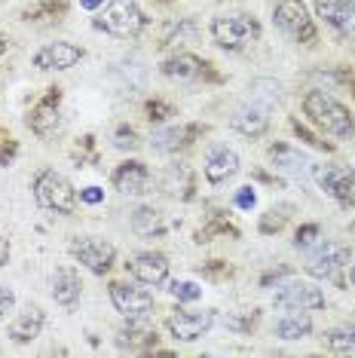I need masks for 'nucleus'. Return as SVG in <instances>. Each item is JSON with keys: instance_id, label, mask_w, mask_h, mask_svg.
Instances as JSON below:
<instances>
[{"instance_id": "1", "label": "nucleus", "mask_w": 355, "mask_h": 358, "mask_svg": "<svg viewBox=\"0 0 355 358\" xmlns=\"http://www.w3.org/2000/svg\"><path fill=\"white\" fill-rule=\"evenodd\" d=\"M303 113L310 117L312 126H319L325 135H334V138H349L355 132V123H352V113L343 108L334 95L321 92V89H312L310 95L303 99Z\"/></svg>"}, {"instance_id": "2", "label": "nucleus", "mask_w": 355, "mask_h": 358, "mask_svg": "<svg viewBox=\"0 0 355 358\" xmlns=\"http://www.w3.org/2000/svg\"><path fill=\"white\" fill-rule=\"evenodd\" d=\"M31 190H34L37 206L46 208V211H55V215H71V211L77 208L74 184H71L61 172H55V169H43V172H37Z\"/></svg>"}, {"instance_id": "3", "label": "nucleus", "mask_w": 355, "mask_h": 358, "mask_svg": "<svg viewBox=\"0 0 355 358\" xmlns=\"http://www.w3.org/2000/svg\"><path fill=\"white\" fill-rule=\"evenodd\" d=\"M95 25L104 28L114 37L129 40V37H138L141 31L147 28V15H144V10L135 3V0H110V3L101 10Z\"/></svg>"}, {"instance_id": "4", "label": "nucleus", "mask_w": 355, "mask_h": 358, "mask_svg": "<svg viewBox=\"0 0 355 358\" xmlns=\"http://www.w3.org/2000/svg\"><path fill=\"white\" fill-rule=\"evenodd\" d=\"M212 37L221 50L239 52V50H245L252 40L261 37V25L254 22V15H245V13L217 15V19L212 22Z\"/></svg>"}, {"instance_id": "5", "label": "nucleus", "mask_w": 355, "mask_h": 358, "mask_svg": "<svg viewBox=\"0 0 355 358\" xmlns=\"http://www.w3.org/2000/svg\"><path fill=\"white\" fill-rule=\"evenodd\" d=\"M273 22H276V28L282 34L297 40V43H312L316 40V25H312L310 10H306L303 0H279Z\"/></svg>"}, {"instance_id": "6", "label": "nucleus", "mask_w": 355, "mask_h": 358, "mask_svg": "<svg viewBox=\"0 0 355 358\" xmlns=\"http://www.w3.org/2000/svg\"><path fill=\"white\" fill-rule=\"evenodd\" d=\"M273 303L279 309H321L325 306V294H321L319 285L303 282V279H285L276 285V294H273Z\"/></svg>"}, {"instance_id": "7", "label": "nucleus", "mask_w": 355, "mask_h": 358, "mask_svg": "<svg viewBox=\"0 0 355 358\" xmlns=\"http://www.w3.org/2000/svg\"><path fill=\"white\" fill-rule=\"evenodd\" d=\"M71 255H74L89 273L104 275L114 266L117 248L110 245L108 239H99V236H77V239L71 242Z\"/></svg>"}, {"instance_id": "8", "label": "nucleus", "mask_w": 355, "mask_h": 358, "mask_svg": "<svg viewBox=\"0 0 355 358\" xmlns=\"http://www.w3.org/2000/svg\"><path fill=\"white\" fill-rule=\"evenodd\" d=\"M110 300H114L117 313H123L126 319H147L153 309V294L147 288H141V282H114L110 285Z\"/></svg>"}, {"instance_id": "9", "label": "nucleus", "mask_w": 355, "mask_h": 358, "mask_svg": "<svg viewBox=\"0 0 355 358\" xmlns=\"http://www.w3.org/2000/svg\"><path fill=\"white\" fill-rule=\"evenodd\" d=\"M346 264H349V245L328 239V242H319L316 251L310 255L306 273H310L312 279H331V275H337Z\"/></svg>"}, {"instance_id": "10", "label": "nucleus", "mask_w": 355, "mask_h": 358, "mask_svg": "<svg viewBox=\"0 0 355 358\" xmlns=\"http://www.w3.org/2000/svg\"><path fill=\"white\" fill-rule=\"evenodd\" d=\"M319 187L328 193V196L349 202L355 199V169L352 166H340V162H325V166L312 169Z\"/></svg>"}, {"instance_id": "11", "label": "nucleus", "mask_w": 355, "mask_h": 358, "mask_svg": "<svg viewBox=\"0 0 355 358\" xmlns=\"http://www.w3.org/2000/svg\"><path fill=\"white\" fill-rule=\"evenodd\" d=\"M168 331H172L175 340H181V343H193V340H199L203 334H208V328L215 324V315L203 309V313H193V309H175L172 315H168Z\"/></svg>"}, {"instance_id": "12", "label": "nucleus", "mask_w": 355, "mask_h": 358, "mask_svg": "<svg viewBox=\"0 0 355 358\" xmlns=\"http://www.w3.org/2000/svg\"><path fill=\"white\" fill-rule=\"evenodd\" d=\"M126 270L141 285H163L168 279V257L159 255V251H138L126 264Z\"/></svg>"}, {"instance_id": "13", "label": "nucleus", "mask_w": 355, "mask_h": 358, "mask_svg": "<svg viewBox=\"0 0 355 358\" xmlns=\"http://www.w3.org/2000/svg\"><path fill=\"white\" fill-rule=\"evenodd\" d=\"M233 129L239 135H248V138H261L266 129H270V104L263 101H248L233 113Z\"/></svg>"}, {"instance_id": "14", "label": "nucleus", "mask_w": 355, "mask_h": 358, "mask_svg": "<svg viewBox=\"0 0 355 358\" xmlns=\"http://www.w3.org/2000/svg\"><path fill=\"white\" fill-rule=\"evenodd\" d=\"M59 101H61L59 89H50V95H46V99L40 101L34 110H31V117H28V126L34 129V132H37L40 138H52V135H55V132H59V129H61Z\"/></svg>"}, {"instance_id": "15", "label": "nucleus", "mask_w": 355, "mask_h": 358, "mask_svg": "<svg viewBox=\"0 0 355 358\" xmlns=\"http://www.w3.org/2000/svg\"><path fill=\"white\" fill-rule=\"evenodd\" d=\"M239 172V153L230 150L227 144H215L205 153V178L208 184H227Z\"/></svg>"}, {"instance_id": "16", "label": "nucleus", "mask_w": 355, "mask_h": 358, "mask_svg": "<svg viewBox=\"0 0 355 358\" xmlns=\"http://www.w3.org/2000/svg\"><path fill=\"white\" fill-rule=\"evenodd\" d=\"M83 59V50L74 43H46L43 50H37L34 64L40 71H68Z\"/></svg>"}, {"instance_id": "17", "label": "nucleus", "mask_w": 355, "mask_h": 358, "mask_svg": "<svg viewBox=\"0 0 355 358\" xmlns=\"http://www.w3.org/2000/svg\"><path fill=\"white\" fill-rule=\"evenodd\" d=\"M316 10L337 34L355 31V0H316Z\"/></svg>"}, {"instance_id": "18", "label": "nucleus", "mask_w": 355, "mask_h": 358, "mask_svg": "<svg viewBox=\"0 0 355 358\" xmlns=\"http://www.w3.org/2000/svg\"><path fill=\"white\" fill-rule=\"evenodd\" d=\"M147 184H150V172L138 159H126L114 172V187L123 196H141V193L147 190Z\"/></svg>"}, {"instance_id": "19", "label": "nucleus", "mask_w": 355, "mask_h": 358, "mask_svg": "<svg viewBox=\"0 0 355 358\" xmlns=\"http://www.w3.org/2000/svg\"><path fill=\"white\" fill-rule=\"evenodd\" d=\"M80 291H83V282L74 266H59L52 273V297L55 303H61L64 309H74L77 300H80Z\"/></svg>"}, {"instance_id": "20", "label": "nucleus", "mask_w": 355, "mask_h": 358, "mask_svg": "<svg viewBox=\"0 0 355 358\" xmlns=\"http://www.w3.org/2000/svg\"><path fill=\"white\" fill-rule=\"evenodd\" d=\"M43 309L28 303L22 309L19 315H15V322L10 324V340L13 343H31V340L40 337V331H43Z\"/></svg>"}, {"instance_id": "21", "label": "nucleus", "mask_w": 355, "mask_h": 358, "mask_svg": "<svg viewBox=\"0 0 355 358\" xmlns=\"http://www.w3.org/2000/svg\"><path fill=\"white\" fill-rule=\"evenodd\" d=\"M270 159H273V166H276L282 175H291V178L310 175V166H312L306 153L288 148V144H273V148H270Z\"/></svg>"}, {"instance_id": "22", "label": "nucleus", "mask_w": 355, "mask_h": 358, "mask_svg": "<svg viewBox=\"0 0 355 358\" xmlns=\"http://www.w3.org/2000/svg\"><path fill=\"white\" fill-rule=\"evenodd\" d=\"M312 334V315L306 309H288L276 322V337L279 340H303Z\"/></svg>"}, {"instance_id": "23", "label": "nucleus", "mask_w": 355, "mask_h": 358, "mask_svg": "<svg viewBox=\"0 0 355 358\" xmlns=\"http://www.w3.org/2000/svg\"><path fill=\"white\" fill-rule=\"evenodd\" d=\"M203 68L205 64L199 62L196 55H190V52H178L168 62H163V74L168 80H196L199 74H203Z\"/></svg>"}, {"instance_id": "24", "label": "nucleus", "mask_w": 355, "mask_h": 358, "mask_svg": "<svg viewBox=\"0 0 355 358\" xmlns=\"http://www.w3.org/2000/svg\"><path fill=\"white\" fill-rule=\"evenodd\" d=\"M325 346L331 352H355V324H340V328L325 331Z\"/></svg>"}, {"instance_id": "25", "label": "nucleus", "mask_w": 355, "mask_h": 358, "mask_svg": "<svg viewBox=\"0 0 355 358\" xmlns=\"http://www.w3.org/2000/svg\"><path fill=\"white\" fill-rule=\"evenodd\" d=\"M168 291H172L175 300H184V303H193V300L203 297V288L190 279H175L172 285H168Z\"/></svg>"}, {"instance_id": "26", "label": "nucleus", "mask_w": 355, "mask_h": 358, "mask_svg": "<svg viewBox=\"0 0 355 358\" xmlns=\"http://www.w3.org/2000/svg\"><path fill=\"white\" fill-rule=\"evenodd\" d=\"M132 224L138 233H153V230H163V224H159V215L153 208H138L132 215Z\"/></svg>"}, {"instance_id": "27", "label": "nucleus", "mask_w": 355, "mask_h": 358, "mask_svg": "<svg viewBox=\"0 0 355 358\" xmlns=\"http://www.w3.org/2000/svg\"><path fill=\"white\" fill-rule=\"evenodd\" d=\"M181 138H184V132L178 126L159 129V132H153V148H157V150H175L178 144H181Z\"/></svg>"}, {"instance_id": "28", "label": "nucleus", "mask_w": 355, "mask_h": 358, "mask_svg": "<svg viewBox=\"0 0 355 358\" xmlns=\"http://www.w3.org/2000/svg\"><path fill=\"white\" fill-rule=\"evenodd\" d=\"M319 236H321V230L316 224L300 227V230H297V239H294V248L297 251H310L312 245H319Z\"/></svg>"}, {"instance_id": "29", "label": "nucleus", "mask_w": 355, "mask_h": 358, "mask_svg": "<svg viewBox=\"0 0 355 358\" xmlns=\"http://www.w3.org/2000/svg\"><path fill=\"white\" fill-rule=\"evenodd\" d=\"M117 148H138V135H135V129H117Z\"/></svg>"}, {"instance_id": "30", "label": "nucleus", "mask_w": 355, "mask_h": 358, "mask_svg": "<svg viewBox=\"0 0 355 358\" xmlns=\"http://www.w3.org/2000/svg\"><path fill=\"white\" fill-rule=\"evenodd\" d=\"M13 309H15V294L10 288H3V285H0V319H6Z\"/></svg>"}, {"instance_id": "31", "label": "nucleus", "mask_w": 355, "mask_h": 358, "mask_svg": "<svg viewBox=\"0 0 355 358\" xmlns=\"http://www.w3.org/2000/svg\"><path fill=\"white\" fill-rule=\"evenodd\" d=\"M254 202H257L254 187H242V190L236 193V206H239V208H254Z\"/></svg>"}, {"instance_id": "32", "label": "nucleus", "mask_w": 355, "mask_h": 358, "mask_svg": "<svg viewBox=\"0 0 355 358\" xmlns=\"http://www.w3.org/2000/svg\"><path fill=\"white\" fill-rule=\"evenodd\" d=\"M104 199L101 187H86V190H80V202H86V206H99Z\"/></svg>"}, {"instance_id": "33", "label": "nucleus", "mask_w": 355, "mask_h": 358, "mask_svg": "<svg viewBox=\"0 0 355 358\" xmlns=\"http://www.w3.org/2000/svg\"><path fill=\"white\" fill-rule=\"evenodd\" d=\"M6 260H10V242L0 239V266H6Z\"/></svg>"}, {"instance_id": "34", "label": "nucleus", "mask_w": 355, "mask_h": 358, "mask_svg": "<svg viewBox=\"0 0 355 358\" xmlns=\"http://www.w3.org/2000/svg\"><path fill=\"white\" fill-rule=\"evenodd\" d=\"M80 6H83V10H89V13H95L99 6H104V0H80Z\"/></svg>"}, {"instance_id": "35", "label": "nucleus", "mask_w": 355, "mask_h": 358, "mask_svg": "<svg viewBox=\"0 0 355 358\" xmlns=\"http://www.w3.org/2000/svg\"><path fill=\"white\" fill-rule=\"evenodd\" d=\"M150 117H153V113H172V108H166V104H150Z\"/></svg>"}, {"instance_id": "36", "label": "nucleus", "mask_w": 355, "mask_h": 358, "mask_svg": "<svg viewBox=\"0 0 355 358\" xmlns=\"http://www.w3.org/2000/svg\"><path fill=\"white\" fill-rule=\"evenodd\" d=\"M3 52H6V37L0 34V59H3Z\"/></svg>"}, {"instance_id": "37", "label": "nucleus", "mask_w": 355, "mask_h": 358, "mask_svg": "<svg viewBox=\"0 0 355 358\" xmlns=\"http://www.w3.org/2000/svg\"><path fill=\"white\" fill-rule=\"evenodd\" d=\"M349 279H352V285H355V264H352V270H349Z\"/></svg>"}]
</instances>
